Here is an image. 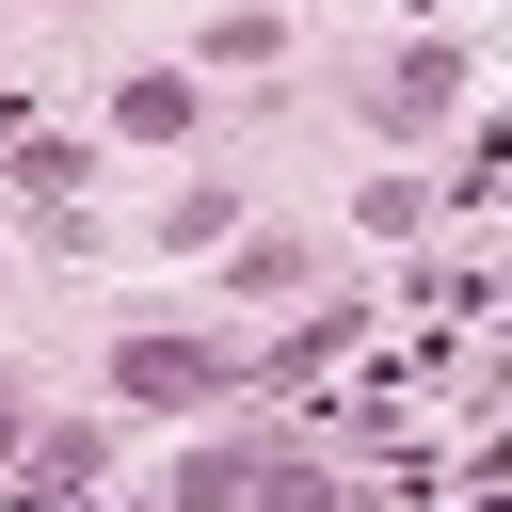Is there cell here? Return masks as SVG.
<instances>
[{
  "mask_svg": "<svg viewBox=\"0 0 512 512\" xmlns=\"http://www.w3.org/2000/svg\"><path fill=\"white\" fill-rule=\"evenodd\" d=\"M96 400L192 432V416L256 400V320H224V304H112V336H96Z\"/></svg>",
  "mask_w": 512,
  "mask_h": 512,
  "instance_id": "obj_1",
  "label": "cell"
},
{
  "mask_svg": "<svg viewBox=\"0 0 512 512\" xmlns=\"http://www.w3.org/2000/svg\"><path fill=\"white\" fill-rule=\"evenodd\" d=\"M160 496H192V512H304V496H336V464H320L272 400H224V416H192V432H176Z\"/></svg>",
  "mask_w": 512,
  "mask_h": 512,
  "instance_id": "obj_2",
  "label": "cell"
},
{
  "mask_svg": "<svg viewBox=\"0 0 512 512\" xmlns=\"http://www.w3.org/2000/svg\"><path fill=\"white\" fill-rule=\"evenodd\" d=\"M464 112H480V32H400V48L352 64V128H368V160H416V144L464 128Z\"/></svg>",
  "mask_w": 512,
  "mask_h": 512,
  "instance_id": "obj_3",
  "label": "cell"
},
{
  "mask_svg": "<svg viewBox=\"0 0 512 512\" xmlns=\"http://www.w3.org/2000/svg\"><path fill=\"white\" fill-rule=\"evenodd\" d=\"M96 128H112V160H224L240 144V112L192 80V48H128L96 80Z\"/></svg>",
  "mask_w": 512,
  "mask_h": 512,
  "instance_id": "obj_4",
  "label": "cell"
},
{
  "mask_svg": "<svg viewBox=\"0 0 512 512\" xmlns=\"http://www.w3.org/2000/svg\"><path fill=\"white\" fill-rule=\"evenodd\" d=\"M336 272H352L336 224H272V208H256V224L208 256V304H224V320H288V304H320Z\"/></svg>",
  "mask_w": 512,
  "mask_h": 512,
  "instance_id": "obj_5",
  "label": "cell"
},
{
  "mask_svg": "<svg viewBox=\"0 0 512 512\" xmlns=\"http://www.w3.org/2000/svg\"><path fill=\"white\" fill-rule=\"evenodd\" d=\"M368 336H384V272L352 256V272H336L320 304H288V320H256V400H304V384H320V368H352Z\"/></svg>",
  "mask_w": 512,
  "mask_h": 512,
  "instance_id": "obj_6",
  "label": "cell"
},
{
  "mask_svg": "<svg viewBox=\"0 0 512 512\" xmlns=\"http://www.w3.org/2000/svg\"><path fill=\"white\" fill-rule=\"evenodd\" d=\"M112 480H128V416L112 400H48L16 432V496H112Z\"/></svg>",
  "mask_w": 512,
  "mask_h": 512,
  "instance_id": "obj_7",
  "label": "cell"
},
{
  "mask_svg": "<svg viewBox=\"0 0 512 512\" xmlns=\"http://www.w3.org/2000/svg\"><path fill=\"white\" fill-rule=\"evenodd\" d=\"M0 160H16V208H32V224L112 192V128H80V112H16V144H0Z\"/></svg>",
  "mask_w": 512,
  "mask_h": 512,
  "instance_id": "obj_8",
  "label": "cell"
},
{
  "mask_svg": "<svg viewBox=\"0 0 512 512\" xmlns=\"http://www.w3.org/2000/svg\"><path fill=\"white\" fill-rule=\"evenodd\" d=\"M240 224H256V160H176V192L144 208V256H192V272H208Z\"/></svg>",
  "mask_w": 512,
  "mask_h": 512,
  "instance_id": "obj_9",
  "label": "cell"
},
{
  "mask_svg": "<svg viewBox=\"0 0 512 512\" xmlns=\"http://www.w3.org/2000/svg\"><path fill=\"white\" fill-rule=\"evenodd\" d=\"M304 64V16L288 0H224V16H192V80L224 96V80H288Z\"/></svg>",
  "mask_w": 512,
  "mask_h": 512,
  "instance_id": "obj_10",
  "label": "cell"
},
{
  "mask_svg": "<svg viewBox=\"0 0 512 512\" xmlns=\"http://www.w3.org/2000/svg\"><path fill=\"white\" fill-rule=\"evenodd\" d=\"M448 208H432V160H352V208H336V240L352 256H384V240H432Z\"/></svg>",
  "mask_w": 512,
  "mask_h": 512,
  "instance_id": "obj_11",
  "label": "cell"
},
{
  "mask_svg": "<svg viewBox=\"0 0 512 512\" xmlns=\"http://www.w3.org/2000/svg\"><path fill=\"white\" fill-rule=\"evenodd\" d=\"M32 256H48V288H96V272H112V208H48Z\"/></svg>",
  "mask_w": 512,
  "mask_h": 512,
  "instance_id": "obj_12",
  "label": "cell"
}]
</instances>
